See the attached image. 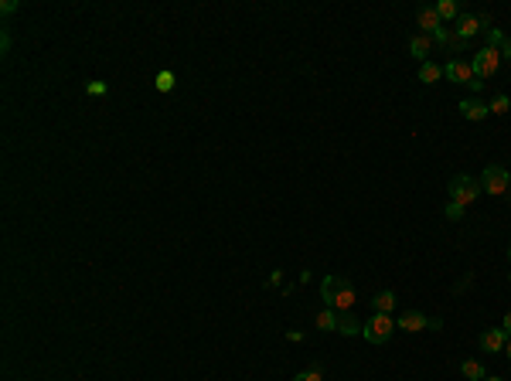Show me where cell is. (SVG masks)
Returning <instances> with one entry per match:
<instances>
[{
	"mask_svg": "<svg viewBox=\"0 0 511 381\" xmlns=\"http://www.w3.org/2000/svg\"><path fill=\"white\" fill-rule=\"evenodd\" d=\"M86 93H89V95H106V93H109V86H106V82H89V86H86Z\"/></svg>",
	"mask_w": 511,
	"mask_h": 381,
	"instance_id": "cell-23",
	"label": "cell"
},
{
	"mask_svg": "<svg viewBox=\"0 0 511 381\" xmlns=\"http://www.w3.org/2000/svg\"><path fill=\"white\" fill-rule=\"evenodd\" d=\"M498 65H501V51L498 48H481L477 55H474V62H471V69H474V75L484 82V79H491L495 72H498Z\"/></svg>",
	"mask_w": 511,
	"mask_h": 381,
	"instance_id": "cell-5",
	"label": "cell"
},
{
	"mask_svg": "<svg viewBox=\"0 0 511 381\" xmlns=\"http://www.w3.org/2000/svg\"><path fill=\"white\" fill-rule=\"evenodd\" d=\"M443 75H447L450 82H457V86H467V89H474V93H481V89H484V82L474 75L471 62H460V58H453V62H447V65H443Z\"/></svg>",
	"mask_w": 511,
	"mask_h": 381,
	"instance_id": "cell-3",
	"label": "cell"
},
{
	"mask_svg": "<svg viewBox=\"0 0 511 381\" xmlns=\"http://www.w3.org/2000/svg\"><path fill=\"white\" fill-rule=\"evenodd\" d=\"M460 371H464V378H471V381H484V378H488L481 361H464V365H460Z\"/></svg>",
	"mask_w": 511,
	"mask_h": 381,
	"instance_id": "cell-16",
	"label": "cell"
},
{
	"mask_svg": "<svg viewBox=\"0 0 511 381\" xmlns=\"http://www.w3.org/2000/svg\"><path fill=\"white\" fill-rule=\"evenodd\" d=\"M416 21H419V27L426 31V38H436V34L443 31V21H440V14H436V7H419V14H416Z\"/></svg>",
	"mask_w": 511,
	"mask_h": 381,
	"instance_id": "cell-8",
	"label": "cell"
},
{
	"mask_svg": "<svg viewBox=\"0 0 511 381\" xmlns=\"http://www.w3.org/2000/svg\"><path fill=\"white\" fill-rule=\"evenodd\" d=\"M505 344H508V334H505V327H491V330H484V334H481V347H484L488 354H498V351H505Z\"/></svg>",
	"mask_w": 511,
	"mask_h": 381,
	"instance_id": "cell-9",
	"label": "cell"
},
{
	"mask_svg": "<svg viewBox=\"0 0 511 381\" xmlns=\"http://www.w3.org/2000/svg\"><path fill=\"white\" fill-rule=\"evenodd\" d=\"M0 10H3V14H14V10H17V3H14V0H3V3H0Z\"/></svg>",
	"mask_w": 511,
	"mask_h": 381,
	"instance_id": "cell-25",
	"label": "cell"
},
{
	"mask_svg": "<svg viewBox=\"0 0 511 381\" xmlns=\"http://www.w3.org/2000/svg\"><path fill=\"white\" fill-rule=\"evenodd\" d=\"M436 14H440V21H457L460 17V7L453 0H440L436 3Z\"/></svg>",
	"mask_w": 511,
	"mask_h": 381,
	"instance_id": "cell-17",
	"label": "cell"
},
{
	"mask_svg": "<svg viewBox=\"0 0 511 381\" xmlns=\"http://www.w3.org/2000/svg\"><path fill=\"white\" fill-rule=\"evenodd\" d=\"M481 188L488 190V194H508L511 174L501 164H488V167H484V177H481Z\"/></svg>",
	"mask_w": 511,
	"mask_h": 381,
	"instance_id": "cell-6",
	"label": "cell"
},
{
	"mask_svg": "<svg viewBox=\"0 0 511 381\" xmlns=\"http://www.w3.org/2000/svg\"><path fill=\"white\" fill-rule=\"evenodd\" d=\"M174 89V75L171 72H157V93H171Z\"/></svg>",
	"mask_w": 511,
	"mask_h": 381,
	"instance_id": "cell-19",
	"label": "cell"
},
{
	"mask_svg": "<svg viewBox=\"0 0 511 381\" xmlns=\"http://www.w3.org/2000/svg\"><path fill=\"white\" fill-rule=\"evenodd\" d=\"M457 109H460V116H464V119H471V123H481V119L491 112V106H484L481 99H464Z\"/></svg>",
	"mask_w": 511,
	"mask_h": 381,
	"instance_id": "cell-10",
	"label": "cell"
},
{
	"mask_svg": "<svg viewBox=\"0 0 511 381\" xmlns=\"http://www.w3.org/2000/svg\"><path fill=\"white\" fill-rule=\"evenodd\" d=\"M7 48H10V34L3 31V34H0V51H7Z\"/></svg>",
	"mask_w": 511,
	"mask_h": 381,
	"instance_id": "cell-26",
	"label": "cell"
},
{
	"mask_svg": "<svg viewBox=\"0 0 511 381\" xmlns=\"http://www.w3.org/2000/svg\"><path fill=\"white\" fill-rule=\"evenodd\" d=\"M443 214H447V218H450V221H460V218H464V204H457V201H450V204H447V211H443Z\"/></svg>",
	"mask_w": 511,
	"mask_h": 381,
	"instance_id": "cell-21",
	"label": "cell"
},
{
	"mask_svg": "<svg viewBox=\"0 0 511 381\" xmlns=\"http://www.w3.org/2000/svg\"><path fill=\"white\" fill-rule=\"evenodd\" d=\"M508 262H511V245H508Z\"/></svg>",
	"mask_w": 511,
	"mask_h": 381,
	"instance_id": "cell-29",
	"label": "cell"
},
{
	"mask_svg": "<svg viewBox=\"0 0 511 381\" xmlns=\"http://www.w3.org/2000/svg\"><path fill=\"white\" fill-rule=\"evenodd\" d=\"M294 381H324V375H320L317 368H310V371H300V375H297Z\"/></svg>",
	"mask_w": 511,
	"mask_h": 381,
	"instance_id": "cell-22",
	"label": "cell"
},
{
	"mask_svg": "<svg viewBox=\"0 0 511 381\" xmlns=\"http://www.w3.org/2000/svg\"><path fill=\"white\" fill-rule=\"evenodd\" d=\"M317 327H320V330H337V313H334L331 306L320 310V313H317Z\"/></svg>",
	"mask_w": 511,
	"mask_h": 381,
	"instance_id": "cell-18",
	"label": "cell"
},
{
	"mask_svg": "<svg viewBox=\"0 0 511 381\" xmlns=\"http://www.w3.org/2000/svg\"><path fill=\"white\" fill-rule=\"evenodd\" d=\"M337 334H344V337L361 334V323L351 317V310H341V313H337Z\"/></svg>",
	"mask_w": 511,
	"mask_h": 381,
	"instance_id": "cell-14",
	"label": "cell"
},
{
	"mask_svg": "<svg viewBox=\"0 0 511 381\" xmlns=\"http://www.w3.org/2000/svg\"><path fill=\"white\" fill-rule=\"evenodd\" d=\"M481 24H484V21H481L477 14H460L457 24H453V34H457L460 41H471L474 34H481Z\"/></svg>",
	"mask_w": 511,
	"mask_h": 381,
	"instance_id": "cell-7",
	"label": "cell"
},
{
	"mask_svg": "<svg viewBox=\"0 0 511 381\" xmlns=\"http://www.w3.org/2000/svg\"><path fill=\"white\" fill-rule=\"evenodd\" d=\"M481 181L477 177H467V174H453L450 177V201H457V204H471V201H477L481 197Z\"/></svg>",
	"mask_w": 511,
	"mask_h": 381,
	"instance_id": "cell-2",
	"label": "cell"
},
{
	"mask_svg": "<svg viewBox=\"0 0 511 381\" xmlns=\"http://www.w3.org/2000/svg\"><path fill=\"white\" fill-rule=\"evenodd\" d=\"M498 51H501V58H508V62H511V38L501 41V48H498Z\"/></svg>",
	"mask_w": 511,
	"mask_h": 381,
	"instance_id": "cell-24",
	"label": "cell"
},
{
	"mask_svg": "<svg viewBox=\"0 0 511 381\" xmlns=\"http://www.w3.org/2000/svg\"><path fill=\"white\" fill-rule=\"evenodd\" d=\"M505 354H508V358H511V337H508V344H505Z\"/></svg>",
	"mask_w": 511,
	"mask_h": 381,
	"instance_id": "cell-28",
	"label": "cell"
},
{
	"mask_svg": "<svg viewBox=\"0 0 511 381\" xmlns=\"http://www.w3.org/2000/svg\"><path fill=\"white\" fill-rule=\"evenodd\" d=\"M501 327H505V334H508V337H511V310H508V313H505V320H501Z\"/></svg>",
	"mask_w": 511,
	"mask_h": 381,
	"instance_id": "cell-27",
	"label": "cell"
},
{
	"mask_svg": "<svg viewBox=\"0 0 511 381\" xmlns=\"http://www.w3.org/2000/svg\"><path fill=\"white\" fill-rule=\"evenodd\" d=\"M320 296H324V303H327L331 310H337V313L355 306V286L348 283V280H341V276H324Z\"/></svg>",
	"mask_w": 511,
	"mask_h": 381,
	"instance_id": "cell-1",
	"label": "cell"
},
{
	"mask_svg": "<svg viewBox=\"0 0 511 381\" xmlns=\"http://www.w3.org/2000/svg\"><path fill=\"white\" fill-rule=\"evenodd\" d=\"M372 310H375V313H389V317H392V310H396V293H392V289H382V293L372 299Z\"/></svg>",
	"mask_w": 511,
	"mask_h": 381,
	"instance_id": "cell-13",
	"label": "cell"
},
{
	"mask_svg": "<svg viewBox=\"0 0 511 381\" xmlns=\"http://www.w3.org/2000/svg\"><path fill=\"white\" fill-rule=\"evenodd\" d=\"M440 75H443V69H440L436 62H423V65H419V82H426V86H433V82H436Z\"/></svg>",
	"mask_w": 511,
	"mask_h": 381,
	"instance_id": "cell-15",
	"label": "cell"
},
{
	"mask_svg": "<svg viewBox=\"0 0 511 381\" xmlns=\"http://www.w3.org/2000/svg\"><path fill=\"white\" fill-rule=\"evenodd\" d=\"M396 327H403V330H409V334H416V330H426V327H429V320H426L419 310H409V313H403V317L396 320Z\"/></svg>",
	"mask_w": 511,
	"mask_h": 381,
	"instance_id": "cell-11",
	"label": "cell"
},
{
	"mask_svg": "<svg viewBox=\"0 0 511 381\" xmlns=\"http://www.w3.org/2000/svg\"><path fill=\"white\" fill-rule=\"evenodd\" d=\"M484 381H501V378H484Z\"/></svg>",
	"mask_w": 511,
	"mask_h": 381,
	"instance_id": "cell-30",
	"label": "cell"
},
{
	"mask_svg": "<svg viewBox=\"0 0 511 381\" xmlns=\"http://www.w3.org/2000/svg\"><path fill=\"white\" fill-rule=\"evenodd\" d=\"M392 330H396V320L389 313H372V320L361 323V334H365L368 344H385L392 337Z\"/></svg>",
	"mask_w": 511,
	"mask_h": 381,
	"instance_id": "cell-4",
	"label": "cell"
},
{
	"mask_svg": "<svg viewBox=\"0 0 511 381\" xmlns=\"http://www.w3.org/2000/svg\"><path fill=\"white\" fill-rule=\"evenodd\" d=\"M429 51H433V38H426V34H416V38L409 41V55H412V58H419V62H429Z\"/></svg>",
	"mask_w": 511,
	"mask_h": 381,
	"instance_id": "cell-12",
	"label": "cell"
},
{
	"mask_svg": "<svg viewBox=\"0 0 511 381\" xmlns=\"http://www.w3.org/2000/svg\"><path fill=\"white\" fill-rule=\"evenodd\" d=\"M511 109V99L505 93L501 95H495V102H491V112H498V116H501V112H508Z\"/></svg>",
	"mask_w": 511,
	"mask_h": 381,
	"instance_id": "cell-20",
	"label": "cell"
}]
</instances>
